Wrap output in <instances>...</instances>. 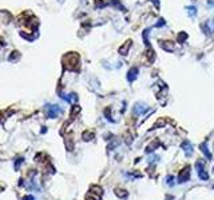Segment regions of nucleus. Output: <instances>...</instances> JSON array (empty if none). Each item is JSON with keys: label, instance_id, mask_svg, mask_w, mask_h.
Masks as SVG:
<instances>
[{"label": "nucleus", "instance_id": "2", "mask_svg": "<svg viewBox=\"0 0 214 200\" xmlns=\"http://www.w3.org/2000/svg\"><path fill=\"white\" fill-rule=\"evenodd\" d=\"M196 167H197V169H198V176H200L202 180H207L209 179V176H207V173L205 172V169H203V166H202V163L201 162H198L197 164H196Z\"/></svg>", "mask_w": 214, "mask_h": 200}, {"label": "nucleus", "instance_id": "5", "mask_svg": "<svg viewBox=\"0 0 214 200\" xmlns=\"http://www.w3.org/2000/svg\"><path fill=\"white\" fill-rule=\"evenodd\" d=\"M128 46H130V42H127V43H126V46H124L123 48H121V49H119V51H121V52H122V55H126V52H127V48H128Z\"/></svg>", "mask_w": 214, "mask_h": 200}, {"label": "nucleus", "instance_id": "1", "mask_svg": "<svg viewBox=\"0 0 214 200\" xmlns=\"http://www.w3.org/2000/svg\"><path fill=\"white\" fill-rule=\"evenodd\" d=\"M47 109V116L48 118H56L59 113H60V108H59L58 106H47L46 107Z\"/></svg>", "mask_w": 214, "mask_h": 200}, {"label": "nucleus", "instance_id": "3", "mask_svg": "<svg viewBox=\"0 0 214 200\" xmlns=\"http://www.w3.org/2000/svg\"><path fill=\"white\" fill-rule=\"evenodd\" d=\"M189 176H190V171H189V167H186V168L180 173V178H178V180H180V183H185L186 180L189 179Z\"/></svg>", "mask_w": 214, "mask_h": 200}, {"label": "nucleus", "instance_id": "4", "mask_svg": "<svg viewBox=\"0 0 214 200\" xmlns=\"http://www.w3.org/2000/svg\"><path fill=\"white\" fill-rule=\"evenodd\" d=\"M137 72H138V69H137V68H133L131 71L128 72V80H134V79H135V76H137L135 73H137Z\"/></svg>", "mask_w": 214, "mask_h": 200}]
</instances>
